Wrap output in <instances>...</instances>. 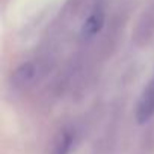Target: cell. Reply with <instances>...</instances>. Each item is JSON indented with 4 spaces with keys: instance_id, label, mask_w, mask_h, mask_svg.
I'll use <instances>...</instances> for the list:
<instances>
[{
    "instance_id": "cell-1",
    "label": "cell",
    "mask_w": 154,
    "mask_h": 154,
    "mask_svg": "<svg viewBox=\"0 0 154 154\" xmlns=\"http://www.w3.org/2000/svg\"><path fill=\"white\" fill-rule=\"evenodd\" d=\"M152 115H154V77L146 83L137 100L134 118L139 124H145L151 119Z\"/></svg>"
},
{
    "instance_id": "cell-2",
    "label": "cell",
    "mask_w": 154,
    "mask_h": 154,
    "mask_svg": "<svg viewBox=\"0 0 154 154\" xmlns=\"http://www.w3.org/2000/svg\"><path fill=\"white\" fill-rule=\"evenodd\" d=\"M104 20H106V15H104V11L101 8L92 9L82 24V29H80L82 38L89 39V38L95 36L97 33H100V30L104 26Z\"/></svg>"
},
{
    "instance_id": "cell-3",
    "label": "cell",
    "mask_w": 154,
    "mask_h": 154,
    "mask_svg": "<svg viewBox=\"0 0 154 154\" xmlns=\"http://www.w3.org/2000/svg\"><path fill=\"white\" fill-rule=\"evenodd\" d=\"M74 142H75L74 128L72 127L60 128L51 142V154H69Z\"/></svg>"
},
{
    "instance_id": "cell-4",
    "label": "cell",
    "mask_w": 154,
    "mask_h": 154,
    "mask_svg": "<svg viewBox=\"0 0 154 154\" xmlns=\"http://www.w3.org/2000/svg\"><path fill=\"white\" fill-rule=\"evenodd\" d=\"M33 71H35V68H33L32 63H24V65H21V66L17 69L15 79L18 80V83H24V82H27V80L32 79Z\"/></svg>"
}]
</instances>
